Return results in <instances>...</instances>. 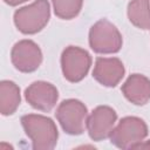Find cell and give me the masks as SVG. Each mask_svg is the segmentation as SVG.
<instances>
[{"mask_svg": "<svg viewBox=\"0 0 150 150\" xmlns=\"http://www.w3.org/2000/svg\"><path fill=\"white\" fill-rule=\"evenodd\" d=\"M122 35L110 21L102 19L95 22L89 30V46L100 54H114L122 47Z\"/></svg>", "mask_w": 150, "mask_h": 150, "instance_id": "277c9868", "label": "cell"}, {"mask_svg": "<svg viewBox=\"0 0 150 150\" xmlns=\"http://www.w3.org/2000/svg\"><path fill=\"white\" fill-rule=\"evenodd\" d=\"M4 1L9 6H18V5H20V4H22L27 0H4Z\"/></svg>", "mask_w": 150, "mask_h": 150, "instance_id": "9a60e30c", "label": "cell"}, {"mask_svg": "<svg viewBox=\"0 0 150 150\" xmlns=\"http://www.w3.org/2000/svg\"><path fill=\"white\" fill-rule=\"evenodd\" d=\"M52 4L57 18L70 20L77 16L81 12L83 0H52Z\"/></svg>", "mask_w": 150, "mask_h": 150, "instance_id": "5bb4252c", "label": "cell"}, {"mask_svg": "<svg viewBox=\"0 0 150 150\" xmlns=\"http://www.w3.org/2000/svg\"><path fill=\"white\" fill-rule=\"evenodd\" d=\"M50 18L48 0H35L14 13V25L23 34H35L45 28Z\"/></svg>", "mask_w": 150, "mask_h": 150, "instance_id": "7a4b0ae2", "label": "cell"}, {"mask_svg": "<svg viewBox=\"0 0 150 150\" xmlns=\"http://www.w3.org/2000/svg\"><path fill=\"white\" fill-rule=\"evenodd\" d=\"M117 121L116 111L108 105L96 107L87 118V130L93 141H102L110 136Z\"/></svg>", "mask_w": 150, "mask_h": 150, "instance_id": "ba28073f", "label": "cell"}, {"mask_svg": "<svg viewBox=\"0 0 150 150\" xmlns=\"http://www.w3.org/2000/svg\"><path fill=\"white\" fill-rule=\"evenodd\" d=\"M11 60L19 71L32 73L40 67L42 62V52L34 41L21 40L13 46Z\"/></svg>", "mask_w": 150, "mask_h": 150, "instance_id": "52a82bcc", "label": "cell"}, {"mask_svg": "<svg viewBox=\"0 0 150 150\" xmlns=\"http://www.w3.org/2000/svg\"><path fill=\"white\" fill-rule=\"evenodd\" d=\"M21 102L20 88L9 80L0 83V112L4 116L12 115L16 111Z\"/></svg>", "mask_w": 150, "mask_h": 150, "instance_id": "7c38bea8", "label": "cell"}, {"mask_svg": "<svg viewBox=\"0 0 150 150\" xmlns=\"http://www.w3.org/2000/svg\"><path fill=\"white\" fill-rule=\"evenodd\" d=\"M21 124L34 149L49 150L55 148L59 131L52 118L40 114H28L21 117Z\"/></svg>", "mask_w": 150, "mask_h": 150, "instance_id": "6da1fadb", "label": "cell"}, {"mask_svg": "<svg viewBox=\"0 0 150 150\" xmlns=\"http://www.w3.org/2000/svg\"><path fill=\"white\" fill-rule=\"evenodd\" d=\"M125 73L122 61L117 57H97L93 76L104 87H115L123 79Z\"/></svg>", "mask_w": 150, "mask_h": 150, "instance_id": "30bf717a", "label": "cell"}, {"mask_svg": "<svg viewBox=\"0 0 150 150\" xmlns=\"http://www.w3.org/2000/svg\"><path fill=\"white\" fill-rule=\"evenodd\" d=\"M91 66L90 54L80 47L69 46L61 55V68L66 80L69 82H80L86 77Z\"/></svg>", "mask_w": 150, "mask_h": 150, "instance_id": "8992f818", "label": "cell"}, {"mask_svg": "<svg viewBox=\"0 0 150 150\" xmlns=\"http://www.w3.org/2000/svg\"><path fill=\"white\" fill-rule=\"evenodd\" d=\"M146 136L148 127L145 122L136 116H127L114 127L109 138L111 144L117 148L132 149L142 143Z\"/></svg>", "mask_w": 150, "mask_h": 150, "instance_id": "3957f363", "label": "cell"}, {"mask_svg": "<svg viewBox=\"0 0 150 150\" xmlns=\"http://www.w3.org/2000/svg\"><path fill=\"white\" fill-rule=\"evenodd\" d=\"M122 93L129 102L144 105L150 101V80L142 74H131L122 84Z\"/></svg>", "mask_w": 150, "mask_h": 150, "instance_id": "8fae6325", "label": "cell"}, {"mask_svg": "<svg viewBox=\"0 0 150 150\" xmlns=\"http://www.w3.org/2000/svg\"><path fill=\"white\" fill-rule=\"evenodd\" d=\"M127 12L129 21L134 26L150 30V0H131Z\"/></svg>", "mask_w": 150, "mask_h": 150, "instance_id": "4fadbf2b", "label": "cell"}, {"mask_svg": "<svg viewBox=\"0 0 150 150\" xmlns=\"http://www.w3.org/2000/svg\"><path fill=\"white\" fill-rule=\"evenodd\" d=\"M55 115L63 131L69 135H81L87 128L88 109L79 100L68 98L62 101Z\"/></svg>", "mask_w": 150, "mask_h": 150, "instance_id": "5b68a950", "label": "cell"}, {"mask_svg": "<svg viewBox=\"0 0 150 150\" xmlns=\"http://www.w3.org/2000/svg\"><path fill=\"white\" fill-rule=\"evenodd\" d=\"M25 98L33 108L47 112L55 107L59 98V91L49 82L35 81L26 88Z\"/></svg>", "mask_w": 150, "mask_h": 150, "instance_id": "9c48e42d", "label": "cell"}]
</instances>
